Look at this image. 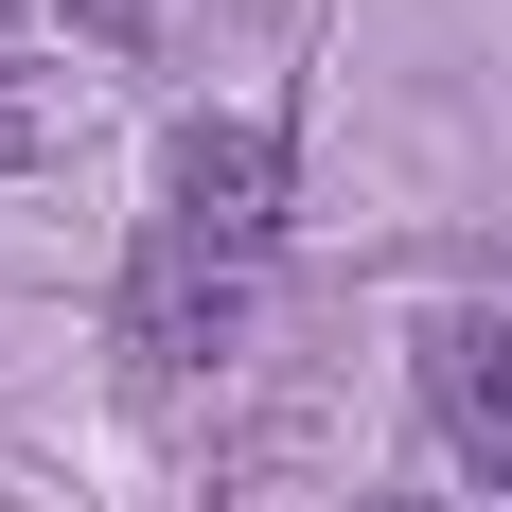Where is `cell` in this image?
Segmentation results:
<instances>
[{
    "label": "cell",
    "mask_w": 512,
    "mask_h": 512,
    "mask_svg": "<svg viewBox=\"0 0 512 512\" xmlns=\"http://www.w3.org/2000/svg\"><path fill=\"white\" fill-rule=\"evenodd\" d=\"M283 195H301L283 106H212V124L159 142V212H142V265H124V354H142V389H177L248 318V283L283 265Z\"/></svg>",
    "instance_id": "obj_1"
},
{
    "label": "cell",
    "mask_w": 512,
    "mask_h": 512,
    "mask_svg": "<svg viewBox=\"0 0 512 512\" xmlns=\"http://www.w3.org/2000/svg\"><path fill=\"white\" fill-rule=\"evenodd\" d=\"M424 424L477 477H512V318H424Z\"/></svg>",
    "instance_id": "obj_2"
},
{
    "label": "cell",
    "mask_w": 512,
    "mask_h": 512,
    "mask_svg": "<svg viewBox=\"0 0 512 512\" xmlns=\"http://www.w3.org/2000/svg\"><path fill=\"white\" fill-rule=\"evenodd\" d=\"M71 18H89V36H106V53H142V36H159V18H177V0H71Z\"/></svg>",
    "instance_id": "obj_3"
},
{
    "label": "cell",
    "mask_w": 512,
    "mask_h": 512,
    "mask_svg": "<svg viewBox=\"0 0 512 512\" xmlns=\"http://www.w3.org/2000/svg\"><path fill=\"white\" fill-rule=\"evenodd\" d=\"M460 512H512V477H477V495H460Z\"/></svg>",
    "instance_id": "obj_4"
},
{
    "label": "cell",
    "mask_w": 512,
    "mask_h": 512,
    "mask_svg": "<svg viewBox=\"0 0 512 512\" xmlns=\"http://www.w3.org/2000/svg\"><path fill=\"white\" fill-rule=\"evenodd\" d=\"M389 512H442V495H389Z\"/></svg>",
    "instance_id": "obj_5"
}]
</instances>
